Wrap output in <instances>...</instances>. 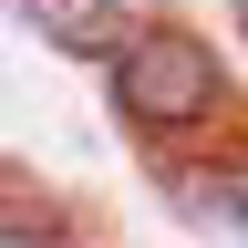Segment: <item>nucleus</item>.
<instances>
[{
  "label": "nucleus",
  "instance_id": "nucleus-1",
  "mask_svg": "<svg viewBox=\"0 0 248 248\" xmlns=\"http://www.w3.org/2000/svg\"><path fill=\"white\" fill-rule=\"evenodd\" d=\"M217 104V62H207V42H186V31H135L124 42V62H114V114H135V124H197Z\"/></svg>",
  "mask_w": 248,
  "mask_h": 248
},
{
  "label": "nucleus",
  "instance_id": "nucleus-2",
  "mask_svg": "<svg viewBox=\"0 0 248 248\" xmlns=\"http://www.w3.org/2000/svg\"><path fill=\"white\" fill-rule=\"evenodd\" d=\"M62 52H114L124 42V0H21Z\"/></svg>",
  "mask_w": 248,
  "mask_h": 248
},
{
  "label": "nucleus",
  "instance_id": "nucleus-3",
  "mask_svg": "<svg viewBox=\"0 0 248 248\" xmlns=\"http://www.w3.org/2000/svg\"><path fill=\"white\" fill-rule=\"evenodd\" d=\"M186 197H197L207 217H238V228H248V176H197Z\"/></svg>",
  "mask_w": 248,
  "mask_h": 248
},
{
  "label": "nucleus",
  "instance_id": "nucleus-4",
  "mask_svg": "<svg viewBox=\"0 0 248 248\" xmlns=\"http://www.w3.org/2000/svg\"><path fill=\"white\" fill-rule=\"evenodd\" d=\"M0 248H73L62 228H31V217H0Z\"/></svg>",
  "mask_w": 248,
  "mask_h": 248
},
{
  "label": "nucleus",
  "instance_id": "nucleus-5",
  "mask_svg": "<svg viewBox=\"0 0 248 248\" xmlns=\"http://www.w3.org/2000/svg\"><path fill=\"white\" fill-rule=\"evenodd\" d=\"M238 21H248V0H238Z\"/></svg>",
  "mask_w": 248,
  "mask_h": 248
}]
</instances>
